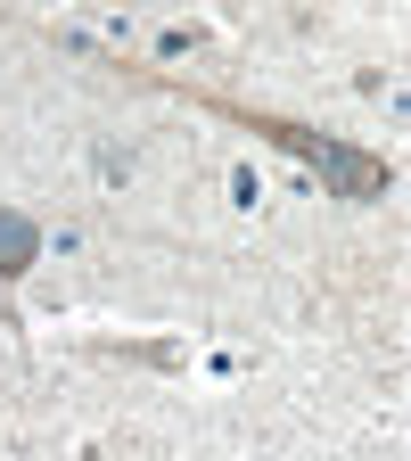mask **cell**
<instances>
[{
  "instance_id": "cell-1",
  "label": "cell",
  "mask_w": 411,
  "mask_h": 461,
  "mask_svg": "<svg viewBox=\"0 0 411 461\" xmlns=\"http://www.w3.org/2000/svg\"><path fill=\"white\" fill-rule=\"evenodd\" d=\"M222 115H239L247 132H264V140H280L288 157H305V165H321V182H329V198H387L395 190V165L387 157H371V149H345V140H329V132H305V124H288V115H255V107H222Z\"/></svg>"
},
{
  "instance_id": "cell-2",
  "label": "cell",
  "mask_w": 411,
  "mask_h": 461,
  "mask_svg": "<svg viewBox=\"0 0 411 461\" xmlns=\"http://www.w3.org/2000/svg\"><path fill=\"white\" fill-rule=\"evenodd\" d=\"M33 264H41V222H33V214H17V206H0V280L17 288Z\"/></svg>"
}]
</instances>
